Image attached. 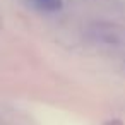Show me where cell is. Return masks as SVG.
<instances>
[{
    "instance_id": "7a4b0ae2",
    "label": "cell",
    "mask_w": 125,
    "mask_h": 125,
    "mask_svg": "<svg viewBox=\"0 0 125 125\" xmlns=\"http://www.w3.org/2000/svg\"><path fill=\"white\" fill-rule=\"evenodd\" d=\"M33 5L40 10H45V12H58L63 4L62 0H31Z\"/></svg>"
},
{
    "instance_id": "6da1fadb",
    "label": "cell",
    "mask_w": 125,
    "mask_h": 125,
    "mask_svg": "<svg viewBox=\"0 0 125 125\" xmlns=\"http://www.w3.org/2000/svg\"><path fill=\"white\" fill-rule=\"evenodd\" d=\"M86 34L94 43H99L104 46L125 48V26H120L116 22L93 21L87 24Z\"/></svg>"
}]
</instances>
